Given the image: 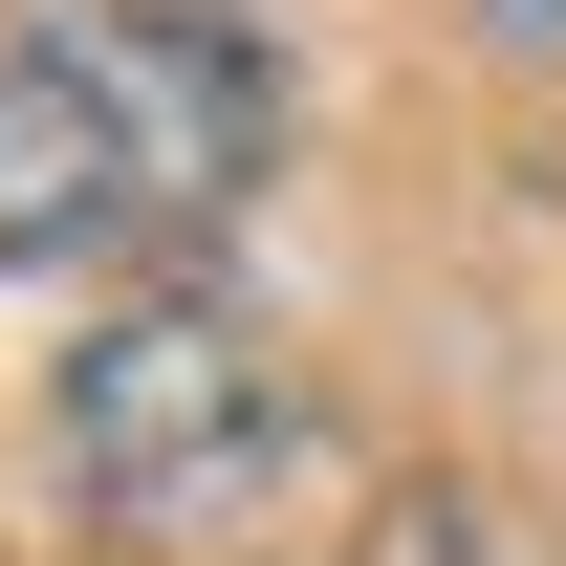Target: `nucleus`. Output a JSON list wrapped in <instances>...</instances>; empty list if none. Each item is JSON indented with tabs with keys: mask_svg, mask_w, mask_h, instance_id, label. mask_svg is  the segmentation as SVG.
Here are the masks:
<instances>
[{
	"mask_svg": "<svg viewBox=\"0 0 566 566\" xmlns=\"http://www.w3.org/2000/svg\"><path fill=\"white\" fill-rule=\"evenodd\" d=\"M283 175V66L240 0H0V262H197Z\"/></svg>",
	"mask_w": 566,
	"mask_h": 566,
	"instance_id": "obj_1",
	"label": "nucleus"
},
{
	"mask_svg": "<svg viewBox=\"0 0 566 566\" xmlns=\"http://www.w3.org/2000/svg\"><path fill=\"white\" fill-rule=\"evenodd\" d=\"M44 436H66L87 523H218V501H262L283 458H305V370L262 349V305L153 283V305H109V327L66 349Z\"/></svg>",
	"mask_w": 566,
	"mask_h": 566,
	"instance_id": "obj_2",
	"label": "nucleus"
},
{
	"mask_svg": "<svg viewBox=\"0 0 566 566\" xmlns=\"http://www.w3.org/2000/svg\"><path fill=\"white\" fill-rule=\"evenodd\" d=\"M480 44H523V66H566V0H480Z\"/></svg>",
	"mask_w": 566,
	"mask_h": 566,
	"instance_id": "obj_3",
	"label": "nucleus"
}]
</instances>
